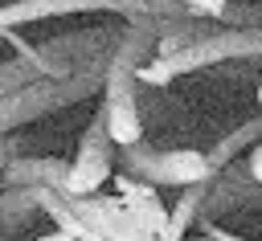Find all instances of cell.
<instances>
[{"instance_id": "1", "label": "cell", "mask_w": 262, "mask_h": 241, "mask_svg": "<svg viewBox=\"0 0 262 241\" xmlns=\"http://www.w3.org/2000/svg\"><path fill=\"white\" fill-rule=\"evenodd\" d=\"M262 57V25H217V20H205L201 33L176 49V53H151L147 61L135 65V82L143 86H168L176 82L180 74H192V69H209V65H221V61H258Z\"/></svg>"}, {"instance_id": "2", "label": "cell", "mask_w": 262, "mask_h": 241, "mask_svg": "<svg viewBox=\"0 0 262 241\" xmlns=\"http://www.w3.org/2000/svg\"><path fill=\"white\" fill-rule=\"evenodd\" d=\"M111 57V53H106ZM106 57L94 61V65H82L74 74H45V78H33L25 82L20 90L4 94L0 98V135L25 127V123H37L61 106H74V102H86L102 90V69H106Z\"/></svg>"}, {"instance_id": "3", "label": "cell", "mask_w": 262, "mask_h": 241, "mask_svg": "<svg viewBox=\"0 0 262 241\" xmlns=\"http://www.w3.org/2000/svg\"><path fill=\"white\" fill-rule=\"evenodd\" d=\"M78 12H115L123 20L131 16H192L176 0H8L0 4V33H16L37 20L53 16H78Z\"/></svg>"}, {"instance_id": "4", "label": "cell", "mask_w": 262, "mask_h": 241, "mask_svg": "<svg viewBox=\"0 0 262 241\" xmlns=\"http://www.w3.org/2000/svg\"><path fill=\"white\" fill-rule=\"evenodd\" d=\"M119 167L143 184H156V188H188V184H205L217 167L209 159V151H196V147H172V151H156L147 147L143 139L139 143H127L119 147Z\"/></svg>"}, {"instance_id": "5", "label": "cell", "mask_w": 262, "mask_h": 241, "mask_svg": "<svg viewBox=\"0 0 262 241\" xmlns=\"http://www.w3.org/2000/svg\"><path fill=\"white\" fill-rule=\"evenodd\" d=\"M111 167H115V139H111V131H106V114H102V106H98L94 118L86 123L82 139H78V155L70 159L66 192H74V196L98 192V188L111 180Z\"/></svg>"}, {"instance_id": "6", "label": "cell", "mask_w": 262, "mask_h": 241, "mask_svg": "<svg viewBox=\"0 0 262 241\" xmlns=\"http://www.w3.org/2000/svg\"><path fill=\"white\" fill-rule=\"evenodd\" d=\"M57 196H61V204H66L70 212H78V216H82L94 233H102L106 241H156V237H147V233L127 216V208H123L119 196H102V192L74 196V192H66V188H57Z\"/></svg>"}, {"instance_id": "7", "label": "cell", "mask_w": 262, "mask_h": 241, "mask_svg": "<svg viewBox=\"0 0 262 241\" xmlns=\"http://www.w3.org/2000/svg\"><path fill=\"white\" fill-rule=\"evenodd\" d=\"M8 37H12V33H8ZM12 41H16V57L0 61V98L12 94V90H20V86L33 82V78H45V74H74V69L61 61L53 37H49L45 45H20V37H12Z\"/></svg>"}, {"instance_id": "8", "label": "cell", "mask_w": 262, "mask_h": 241, "mask_svg": "<svg viewBox=\"0 0 262 241\" xmlns=\"http://www.w3.org/2000/svg\"><path fill=\"white\" fill-rule=\"evenodd\" d=\"M254 200H262V188L250 180L246 163L237 167V159H229V163H221V167L209 176L201 216H213V212H221V208H246V204H254Z\"/></svg>"}, {"instance_id": "9", "label": "cell", "mask_w": 262, "mask_h": 241, "mask_svg": "<svg viewBox=\"0 0 262 241\" xmlns=\"http://www.w3.org/2000/svg\"><path fill=\"white\" fill-rule=\"evenodd\" d=\"M119 200H123L127 216H131L147 237L160 241V233H164V225H168V204L160 200L156 184H143V180H135V176L123 172V176H119Z\"/></svg>"}, {"instance_id": "10", "label": "cell", "mask_w": 262, "mask_h": 241, "mask_svg": "<svg viewBox=\"0 0 262 241\" xmlns=\"http://www.w3.org/2000/svg\"><path fill=\"white\" fill-rule=\"evenodd\" d=\"M37 212H41L37 188H29V184H4V192H0V233H12L20 225H29Z\"/></svg>"}, {"instance_id": "11", "label": "cell", "mask_w": 262, "mask_h": 241, "mask_svg": "<svg viewBox=\"0 0 262 241\" xmlns=\"http://www.w3.org/2000/svg\"><path fill=\"white\" fill-rule=\"evenodd\" d=\"M209 184V180H205ZM205 184H188V188H180V196H176V204L168 208V225H164V233H160V241H180L188 229H192V221H201V204H205Z\"/></svg>"}, {"instance_id": "12", "label": "cell", "mask_w": 262, "mask_h": 241, "mask_svg": "<svg viewBox=\"0 0 262 241\" xmlns=\"http://www.w3.org/2000/svg\"><path fill=\"white\" fill-rule=\"evenodd\" d=\"M262 139V114H254V118H246V123H237L229 135H221L217 143H213V151H209V159H213V167H221V163H229V159H237V155H246L254 143Z\"/></svg>"}, {"instance_id": "13", "label": "cell", "mask_w": 262, "mask_h": 241, "mask_svg": "<svg viewBox=\"0 0 262 241\" xmlns=\"http://www.w3.org/2000/svg\"><path fill=\"white\" fill-rule=\"evenodd\" d=\"M176 4H184L192 16H209V20H221L229 0H176Z\"/></svg>"}, {"instance_id": "14", "label": "cell", "mask_w": 262, "mask_h": 241, "mask_svg": "<svg viewBox=\"0 0 262 241\" xmlns=\"http://www.w3.org/2000/svg\"><path fill=\"white\" fill-rule=\"evenodd\" d=\"M201 233H205V237H213V241H246L242 233H229V229H221L213 216H201Z\"/></svg>"}, {"instance_id": "15", "label": "cell", "mask_w": 262, "mask_h": 241, "mask_svg": "<svg viewBox=\"0 0 262 241\" xmlns=\"http://www.w3.org/2000/svg\"><path fill=\"white\" fill-rule=\"evenodd\" d=\"M246 172H250V180L262 188V139H258V143L246 151Z\"/></svg>"}, {"instance_id": "16", "label": "cell", "mask_w": 262, "mask_h": 241, "mask_svg": "<svg viewBox=\"0 0 262 241\" xmlns=\"http://www.w3.org/2000/svg\"><path fill=\"white\" fill-rule=\"evenodd\" d=\"M12 155H16V143H12L8 135H0V176H4V167H8Z\"/></svg>"}, {"instance_id": "17", "label": "cell", "mask_w": 262, "mask_h": 241, "mask_svg": "<svg viewBox=\"0 0 262 241\" xmlns=\"http://www.w3.org/2000/svg\"><path fill=\"white\" fill-rule=\"evenodd\" d=\"M33 241H74V237H70V233H61V229H57V233H45V237H33Z\"/></svg>"}, {"instance_id": "18", "label": "cell", "mask_w": 262, "mask_h": 241, "mask_svg": "<svg viewBox=\"0 0 262 241\" xmlns=\"http://www.w3.org/2000/svg\"><path fill=\"white\" fill-rule=\"evenodd\" d=\"M180 241H184V237H180ZM192 241H213V237H192Z\"/></svg>"}, {"instance_id": "19", "label": "cell", "mask_w": 262, "mask_h": 241, "mask_svg": "<svg viewBox=\"0 0 262 241\" xmlns=\"http://www.w3.org/2000/svg\"><path fill=\"white\" fill-rule=\"evenodd\" d=\"M258 102H262V82H258Z\"/></svg>"}, {"instance_id": "20", "label": "cell", "mask_w": 262, "mask_h": 241, "mask_svg": "<svg viewBox=\"0 0 262 241\" xmlns=\"http://www.w3.org/2000/svg\"><path fill=\"white\" fill-rule=\"evenodd\" d=\"M0 241H4V233H0Z\"/></svg>"}]
</instances>
